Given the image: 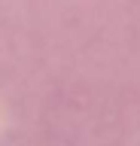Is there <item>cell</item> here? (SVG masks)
<instances>
[]
</instances>
